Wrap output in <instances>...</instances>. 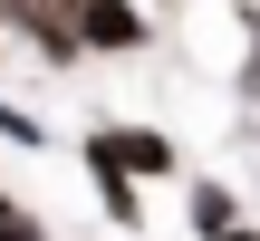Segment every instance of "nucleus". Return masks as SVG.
Instances as JSON below:
<instances>
[{
	"instance_id": "f03ea898",
	"label": "nucleus",
	"mask_w": 260,
	"mask_h": 241,
	"mask_svg": "<svg viewBox=\"0 0 260 241\" xmlns=\"http://www.w3.org/2000/svg\"><path fill=\"white\" fill-rule=\"evenodd\" d=\"M183 213H193V232H203V241L241 232V203H232V184H193V203H183Z\"/></svg>"
},
{
	"instance_id": "f257e3e1",
	"label": "nucleus",
	"mask_w": 260,
	"mask_h": 241,
	"mask_svg": "<svg viewBox=\"0 0 260 241\" xmlns=\"http://www.w3.org/2000/svg\"><path fill=\"white\" fill-rule=\"evenodd\" d=\"M68 39H77V58L96 48V58H135L145 39H154V19L135 10V0H77L68 10Z\"/></svg>"
},
{
	"instance_id": "423d86ee",
	"label": "nucleus",
	"mask_w": 260,
	"mask_h": 241,
	"mask_svg": "<svg viewBox=\"0 0 260 241\" xmlns=\"http://www.w3.org/2000/svg\"><path fill=\"white\" fill-rule=\"evenodd\" d=\"M222 241H260V232H222Z\"/></svg>"
},
{
	"instance_id": "39448f33",
	"label": "nucleus",
	"mask_w": 260,
	"mask_h": 241,
	"mask_svg": "<svg viewBox=\"0 0 260 241\" xmlns=\"http://www.w3.org/2000/svg\"><path fill=\"white\" fill-rule=\"evenodd\" d=\"M29 10H58V19H68V10H77V0H29Z\"/></svg>"
},
{
	"instance_id": "20e7f679",
	"label": "nucleus",
	"mask_w": 260,
	"mask_h": 241,
	"mask_svg": "<svg viewBox=\"0 0 260 241\" xmlns=\"http://www.w3.org/2000/svg\"><path fill=\"white\" fill-rule=\"evenodd\" d=\"M96 193H106V222H125V232H135V222H145V193H135V184H125V174H116V184H96Z\"/></svg>"
},
{
	"instance_id": "0eeeda50",
	"label": "nucleus",
	"mask_w": 260,
	"mask_h": 241,
	"mask_svg": "<svg viewBox=\"0 0 260 241\" xmlns=\"http://www.w3.org/2000/svg\"><path fill=\"white\" fill-rule=\"evenodd\" d=\"M251 135H260V116H251Z\"/></svg>"
},
{
	"instance_id": "7ed1b4c3",
	"label": "nucleus",
	"mask_w": 260,
	"mask_h": 241,
	"mask_svg": "<svg viewBox=\"0 0 260 241\" xmlns=\"http://www.w3.org/2000/svg\"><path fill=\"white\" fill-rule=\"evenodd\" d=\"M0 145H29V155H39V145H48V126H39L29 106H10V97H0Z\"/></svg>"
}]
</instances>
